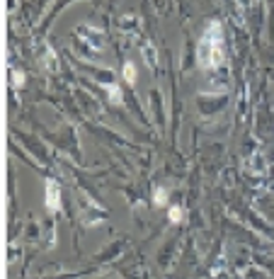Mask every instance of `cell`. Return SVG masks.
I'll list each match as a JSON object with an SVG mask.
<instances>
[{"mask_svg": "<svg viewBox=\"0 0 274 279\" xmlns=\"http://www.w3.org/2000/svg\"><path fill=\"white\" fill-rule=\"evenodd\" d=\"M197 56H199V66L206 70L223 63V24L221 22H209L202 34Z\"/></svg>", "mask_w": 274, "mask_h": 279, "instance_id": "1", "label": "cell"}, {"mask_svg": "<svg viewBox=\"0 0 274 279\" xmlns=\"http://www.w3.org/2000/svg\"><path fill=\"white\" fill-rule=\"evenodd\" d=\"M75 34L80 39H85V44H90L92 49H102L105 47V32L97 29V27H90V24H80L75 29Z\"/></svg>", "mask_w": 274, "mask_h": 279, "instance_id": "2", "label": "cell"}, {"mask_svg": "<svg viewBox=\"0 0 274 279\" xmlns=\"http://www.w3.org/2000/svg\"><path fill=\"white\" fill-rule=\"evenodd\" d=\"M46 209L49 211H58L61 209V187L56 180H49L46 182V199H44Z\"/></svg>", "mask_w": 274, "mask_h": 279, "instance_id": "3", "label": "cell"}, {"mask_svg": "<svg viewBox=\"0 0 274 279\" xmlns=\"http://www.w3.org/2000/svg\"><path fill=\"white\" fill-rule=\"evenodd\" d=\"M141 54H143V61H146L148 68H156V66H158V49H156V44L146 42V44L141 47Z\"/></svg>", "mask_w": 274, "mask_h": 279, "instance_id": "4", "label": "cell"}, {"mask_svg": "<svg viewBox=\"0 0 274 279\" xmlns=\"http://www.w3.org/2000/svg\"><path fill=\"white\" fill-rule=\"evenodd\" d=\"M44 66L51 70V73H56V70H58V58H56V54H54V49L51 47L44 49Z\"/></svg>", "mask_w": 274, "mask_h": 279, "instance_id": "5", "label": "cell"}, {"mask_svg": "<svg viewBox=\"0 0 274 279\" xmlns=\"http://www.w3.org/2000/svg\"><path fill=\"white\" fill-rule=\"evenodd\" d=\"M105 90L110 93L112 105H121V90H119V85H114V83H107V85H105Z\"/></svg>", "mask_w": 274, "mask_h": 279, "instance_id": "6", "label": "cell"}, {"mask_svg": "<svg viewBox=\"0 0 274 279\" xmlns=\"http://www.w3.org/2000/svg\"><path fill=\"white\" fill-rule=\"evenodd\" d=\"M124 78H126V83H129V85H134V83H136V66H134L131 61H126V63H124Z\"/></svg>", "mask_w": 274, "mask_h": 279, "instance_id": "7", "label": "cell"}, {"mask_svg": "<svg viewBox=\"0 0 274 279\" xmlns=\"http://www.w3.org/2000/svg\"><path fill=\"white\" fill-rule=\"evenodd\" d=\"M153 204H156V207H165V204H167V189L158 187V189L153 192Z\"/></svg>", "mask_w": 274, "mask_h": 279, "instance_id": "8", "label": "cell"}, {"mask_svg": "<svg viewBox=\"0 0 274 279\" xmlns=\"http://www.w3.org/2000/svg\"><path fill=\"white\" fill-rule=\"evenodd\" d=\"M167 219H170L172 223H182V209H180V207H170V214H167Z\"/></svg>", "mask_w": 274, "mask_h": 279, "instance_id": "9", "label": "cell"}, {"mask_svg": "<svg viewBox=\"0 0 274 279\" xmlns=\"http://www.w3.org/2000/svg\"><path fill=\"white\" fill-rule=\"evenodd\" d=\"M12 85H15V88H22L24 85V73L22 70H12Z\"/></svg>", "mask_w": 274, "mask_h": 279, "instance_id": "10", "label": "cell"}, {"mask_svg": "<svg viewBox=\"0 0 274 279\" xmlns=\"http://www.w3.org/2000/svg\"><path fill=\"white\" fill-rule=\"evenodd\" d=\"M15 7H17V5H15V0H7V10H10V12H12V10H15Z\"/></svg>", "mask_w": 274, "mask_h": 279, "instance_id": "11", "label": "cell"}]
</instances>
